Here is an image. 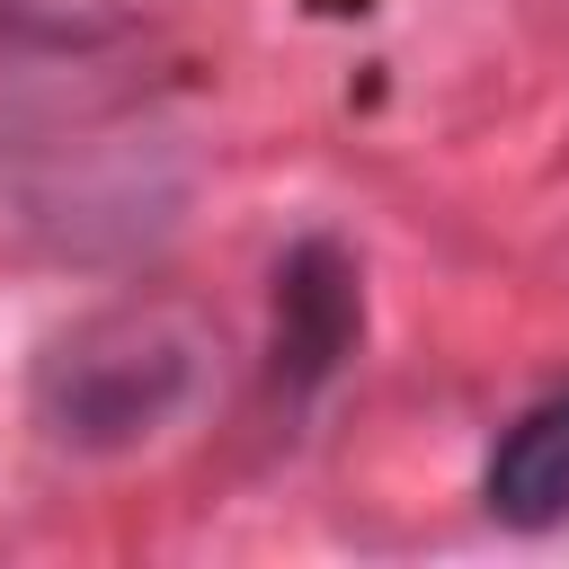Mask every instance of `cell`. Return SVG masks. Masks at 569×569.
Here are the masks:
<instances>
[{
  "mask_svg": "<svg viewBox=\"0 0 569 569\" xmlns=\"http://www.w3.org/2000/svg\"><path fill=\"white\" fill-rule=\"evenodd\" d=\"M204 382V329L169 302L98 311L36 365V418L71 453H124L151 445Z\"/></svg>",
  "mask_w": 569,
  "mask_h": 569,
  "instance_id": "cell-1",
  "label": "cell"
},
{
  "mask_svg": "<svg viewBox=\"0 0 569 569\" xmlns=\"http://www.w3.org/2000/svg\"><path fill=\"white\" fill-rule=\"evenodd\" d=\"M480 498H489V516L516 525V533H551V525H569V391L533 400V409L498 436Z\"/></svg>",
  "mask_w": 569,
  "mask_h": 569,
  "instance_id": "cell-2",
  "label": "cell"
},
{
  "mask_svg": "<svg viewBox=\"0 0 569 569\" xmlns=\"http://www.w3.org/2000/svg\"><path fill=\"white\" fill-rule=\"evenodd\" d=\"M276 284H284L276 293V356H293V373H329L356 338V267L329 240H311L284 258Z\"/></svg>",
  "mask_w": 569,
  "mask_h": 569,
  "instance_id": "cell-3",
  "label": "cell"
}]
</instances>
